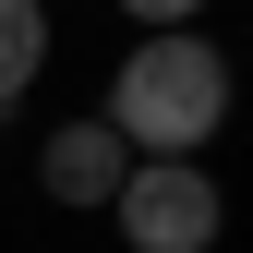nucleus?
<instances>
[{"mask_svg": "<svg viewBox=\"0 0 253 253\" xmlns=\"http://www.w3.org/2000/svg\"><path fill=\"white\" fill-rule=\"evenodd\" d=\"M109 217H121V241H133V253H217L229 193L205 181V157H133L121 193H109Z\"/></svg>", "mask_w": 253, "mask_h": 253, "instance_id": "2", "label": "nucleus"}, {"mask_svg": "<svg viewBox=\"0 0 253 253\" xmlns=\"http://www.w3.org/2000/svg\"><path fill=\"white\" fill-rule=\"evenodd\" d=\"M37 73H48V0H0V121Z\"/></svg>", "mask_w": 253, "mask_h": 253, "instance_id": "4", "label": "nucleus"}, {"mask_svg": "<svg viewBox=\"0 0 253 253\" xmlns=\"http://www.w3.org/2000/svg\"><path fill=\"white\" fill-rule=\"evenodd\" d=\"M109 133L121 157H205L217 145V121H229V48L217 37H133V60L109 73Z\"/></svg>", "mask_w": 253, "mask_h": 253, "instance_id": "1", "label": "nucleus"}, {"mask_svg": "<svg viewBox=\"0 0 253 253\" xmlns=\"http://www.w3.org/2000/svg\"><path fill=\"white\" fill-rule=\"evenodd\" d=\"M121 12H133V24H145V37H181V24H193V12H205V0H121Z\"/></svg>", "mask_w": 253, "mask_h": 253, "instance_id": "5", "label": "nucleus"}, {"mask_svg": "<svg viewBox=\"0 0 253 253\" xmlns=\"http://www.w3.org/2000/svg\"><path fill=\"white\" fill-rule=\"evenodd\" d=\"M121 169H133V157H121V133H109V121H60V133L37 145L48 205H109V193H121Z\"/></svg>", "mask_w": 253, "mask_h": 253, "instance_id": "3", "label": "nucleus"}]
</instances>
